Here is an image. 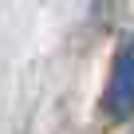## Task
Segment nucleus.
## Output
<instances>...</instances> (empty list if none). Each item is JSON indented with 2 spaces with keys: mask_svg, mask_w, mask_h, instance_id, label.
<instances>
[{
  "mask_svg": "<svg viewBox=\"0 0 134 134\" xmlns=\"http://www.w3.org/2000/svg\"><path fill=\"white\" fill-rule=\"evenodd\" d=\"M107 114L114 122H126L134 114V40L118 43V55L110 63V79H107Z\"/></svg>",
  "mask_w": 134,
  "mask_h": 134,
  "instance_id": "1",
  "label": "nucleus"
}]
</instances>
